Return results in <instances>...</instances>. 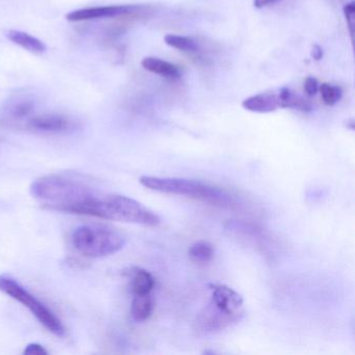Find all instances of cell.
<instances>
[{
  "instance_id": "1",
  "label": "cell",
  "mask_w": 355,
  "mask_h": 355,
  "mask_svg": "<svg viewBox=\"0 0 355 355\" xmlns=\"http://www.w3.org/2000/svg\"><path fill=\"white\" fill-rule=\"evenodd\" d=\"M32 196L51 211L74 214L76 209L101 195L82 174L53 173L37 178L30 187Z\"/></svg>"
},
{
  "instance_id": "2",
  "label": "cell",
  "mask_w": 355,
  "mask_h": 355,
  "mask_svg": "<svg viewBox=\"0 0 355 355\" xmlns=\"http://www.w3.org/2000/svg\"><path fill=\"white\" fill-rule=\"evenodd\" d=\"M76 215L155 227L161 219L155 211L130 197L119 194H101L76 209Z\"/></svg>"
},
{
  "instance_id": "3",
  "label": "cell",
  "mask_w": 355,
  "mask_h": 355,
  "mask_svg": "<svg viewBox=\"0 0 355 355\" xmlns=\"http://www.w3.org/2000/svg\"><path fill=\"white\" fill-rule=\"evenodd\" d=\"M140 184L155 192L188 197L215 207H230L236 202L230 193L200 180L145 175L140 178Z\"/></svg>"
},
{
  "instance_id": "4",
  "label": "cell",
  "mask_w": 355,
  "mask_h": 355,
  "mask_svg": "<svg viewBox=\"0 0 355 355\" xmlns=\"http://www.w3.org/2000/svg\"><path fill=\"white\" fill-rule=\"evenodd\" d=\"M72 246L83 257L101 259L119 252L126 239L116 228L99 224H85L72 232Z\"/></svg>"
},
{
  "instance_id": "5",
  "label": "cell",
  "mask_w": 355,
  "mask_h": 355,
  "mask_svg": "<svg viewBox=\"0 0 355 355\" xmlns=\"http://www.w3.org/2000/svg\"><path fill=\"white\" fill-rule=\"evenodd\" d=\"M0 291L30 309L41 325L44 326L49 332L59 338L66 336V328L61 320L17 279L8 274L0 275Z\"/></svg>"
},
{
  "instance_id": "6",
  "label": "cell",
  "mask_w": 355,
  "mask_h": 355,
  "mask_svg": "<svg viewBox=\"0 0 355 355\" xmlns=\"http://www.w3.org/2000/svg\"><path fill=\"white\" fill-rule=\"evenodd\" d=\"M26 130L44 135H59L71 132L76 124L72 118L63 114L44 113L32 116L24 124Z\"/></svg>"
},
{
  "instance_id": "7",
  "label": "cell",
  "mask_w": 355,
  "mask_h": 355,
  "mask_svg": "<svg viewBox=\"0 0 355 355\" xmlns=\"http://www.w3.org/2000/svg\"><path fill=\"white\" fill-rule=\"evenodd\" d=\"M240 321V318L221 311L209 302L197 315L196 331L200 334H211L225 329L232 324Z\"/></svg>"
},
{
  "instance_id": "8",
  "label": "cell",
  "mask_w": 355,
  "mask_h": 355,
  "mask_svg": "<svg viewBox=\"0 0 355 355\" xmlns=\"http://www.w3.org/2000/svg\"><path fill=\"white\" fill-rule=\"evenodd\" d=\"M209 290L211 292V300L215 306L234 317L242 318L243 297L236 291L226 284H209Z\"/></svg>"
},
{
  "instance_id": "9",
  "label": "cell",
  "mask_w": 355,
  "mask_h": 355,
  "mask_svg": "<svg viewBox=\"0 0 355 355\" xmlns=\"http://www.w3.org/2000/svg\"><path fill=\"white\" fill-rule=\"evenodd\" d=\"M139 6H107V7L86 8L70 12L66 19L70 22L90 21V20L103 19V18H114L125 15L132 12L138 11Z\"/></svg>"
},
{
  "instance_id": "10",
  "label": "cell",
  "mask_w": 355,
  "mask_h": 355,
  "mask_svg": "<svg viewBox=\"0 0 355 355\" xmlns=\"http://www.w3.org/2000/svg\"><path fill=\"white\" fill-rule=\"evenodd\" d=\"M36 103L30 97H18L10 101L5 109L0 113V121L1 123L9 125H20L26 124L35 111Z\"/></svg>"
},
{
  "instance_id": "11",
  "label": "cell",
  "mask_w": 355,
  "mask_h": 355,
  "mask_svg": "<svg viewBox=\"0 0 355 355\" xmlns=\"http://www.w3.org/2000/svg\"><path fill=\"white\" fill-rule=\"evenodd\" d=\"M242 107L253 113H272L280 109L279 98L275 93H261L245 99Z\"/></svg>"
},
{
  "instance_id": "12",
  "label": "cell",
  "mask_w": 355,
  "mask_h": 355,
  "mask_svg": "<svg viewBox=\"0 0 355 355\" xmlns=\"http://www.w3.org/2000/svg\"><path fill=\"white\" fill-rule=\"evenodd\" d=\"M130 286L132 295L150 294L155 288V280L153 274L142 268H132L128 272Z\"/></svg>"
},
{
  "instance_id": "13",
  "label": "cell",
  "mask_w": 355,
  "mask_h": 355,
  "mask_svg": "<svg viewBox=\"0 0 355 355\" xmlns=\"http://www.w3.org/2000/svg\"><path fill=\"white\" fill-rule=\"evenodd\" d=\"M141 65L147 71L165 78H169V80H176V78H180V71L178 67L169 62L159 59V58H144Z\"/></svg>"
},
{
  "instance_id": "14",
  "label": "cell",
  "mask_w": 355,
  "mask_h": 355,
  "mask_svg": "<svg viewBox=\"0 0 355 355\" xmlns=\"http://www.w3.org/2000/svg\"><path fill=\"white\" fill-rule=\"evenodd\" d=\"M6 36L14 44L21 46L22 49L34 53H43L46 51L47 47L42 41L38 38H35L32 35L28 33L21 32V31L12 30L7 33Z\"/></svg>"
},
{
  "instance_id": "15",
  "label": "cell",
  "mask_w": 355,
  "mask_h": 355,
  "mask_svg": "<svg viewBox=\"0 0 355 355\" xmlns=\"http://www.w3.org/2000/svg\"><path fill=\"white\" fill-rule=\"evenodd\" d=\"M153 311V299L150 294L135 295L132 299L130 315L132 320L142 323L150 318Z\"/></svg>"
},
{
  "instance_id": "16",
  "label": "cell",
  "mask_w": 355,
  "mask_h": 355,
  "mask_svg": "<svg viewBox=\"0 0 355 355\" xmlns=\"http://www.w3.org/2000/svg\"><path fill=\"white\" fill-rule=\"evenodd\" d=\"M279 98L280 109H293L301 112H311L313 110L311 103L300 95L295 94L288 88L280 89L277 93Z\"/></svg>"
},
{
  "instance_id": "17",
  "label": "cell",
  "mask_w": 355,
  "mask_h": 355,
  "mask_svg": "<svg viewBox=\"0 0 355 355\" xmlns=\"http://www.w3.org/2000/svg\"><path fill=\"white\" fill-rule=\"evenodd\" d=\"M191 259L199 263H207L213 259L214 247L207 241H198L190 247Z\"/></svg>"
},
{
  "instance_id": "18",
  "label": "cell",
  "mask_w": 355,
  "mask_h": 355,
  "mask_svg": "<svg viewBox=\"0 0 355 355\" xmlns=\"http://www.w3.org/2000/svg\"><path fill=\"white\" fill-rule=\"evenodd\" d=\"M165 42L168 46L184 53H197L199 49L198 43L189 37L167 35L165 37Z\"/></svg>"
},
{
  "instance_id": "19",
  "label": "cell",
  "mask_w": 355,
  "mask_h": 355,
  "mask_svg": "<svg viewBox=\"0 0 355 355\" xmlns=\"http://www.w3.org/2000/svg\"><path fill=\"white\" fill-rule=\"evenodd\" d=\"M319 90L321 92L324 103L326 105H329V107H332V105L338 103L340 101V97H342V90L338 87L332 86V85L322 84Z\"/></svg>"
},
{
  "instance_id": "20",
  "label": "cell",
  "mask_w": 355,
  "mask_h": 355,
  "mask_svg": "<svg viewBox=\"0 0 355 355\" xmlns=\"http://www.w3.org/2000/svg\"><path fill=\"white\" fill-rule=\"evenodd\" d=\"M345 19H346L347 26H348L349 33H350L351 40L353 42V36H354L355 26V3L354 1H350L345 6L344 9Z\"/></svg>"
},
{
  "instance_id": "21",
  "label": "cell",
  "mask_w": 355,
  "mask_h": 355,
  "mask_svg": "<svg viewBox=\"0 0 355 355\" xmlns=\"http://www.w3.org/2000/svg\"><path fill=\"white\" fill-rule=\"evenodd\" d=\"M24 353L28 355H47L49 351L38 343H31L26 347Z\"/></svg>"
},
{
  "instance_id": "22",
  "label": "cell",
  "mask_w": 355,
  "mask_h": 355,
  "mask_svg": "<svg viewBox=\"0 0 355 355\" xmlns=\"http://www.w3.org/2000/svg\"><path fill=\"white\" fill-rule=\"evenodd\" d=\"M304 91L307 96H315L319 91V83H318L317 78H307L304 83Z\"/></svg>"
},
{
  "instance_id": "23",
  "label": "cell",
  "mask_w": 355,
  "mask_h": 355,
  "mask_svg": "<svg viewBox=\"0 0 355 355\" xmlns=\"http://www.w3.org/2000/svg\"><path fill=\"white\" fill-rule=\"evenodd\" d=\"M278 1H280V0H254V7L257 9H263V8L274 5V3H278Z\"/></svg>"
},
{
  "instance_id": "24",
  "label": "cell",
  "mask_w": 355,
  "mask_h": 355,
  "mask_svg": "<svg viewBox=\"0 0 355 355\" xmlns=\"http://www.w3.org/2000/svg\"><path fill=\"white\" fill-rule=\"evenodd\" d=\"M311 57L315 61H320L323 58V49L319 45H313V49H311Z\"/></svg>"
}]
</instances>
